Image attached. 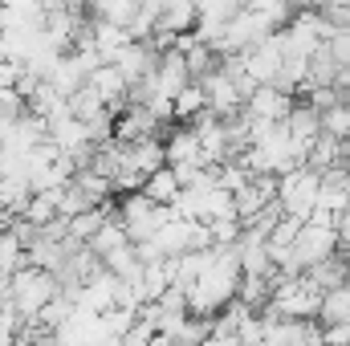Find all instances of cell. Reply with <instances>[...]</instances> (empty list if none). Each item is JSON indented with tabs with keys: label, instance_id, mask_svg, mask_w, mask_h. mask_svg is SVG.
Wrapping results in <instances>:
<instances>
[{
	"label": "cell",
	"instance_id": "10",
	"mask_svg": "<svg viewBox=\"0 0 350 346\" xmlns=\"http://www.w3.org/2000/svg\"><path fill=\"white\" fill-rule=\"evenodd\" d=\"M334 228H338V245H342V249H350V208L338 216V224H334Z\"/></svg>",
	"mask_w": 350,
	"mask_h": 346
},
{
	"label": "cell",
	"instance_id": "5",
	"mask_svg": "<svg viewBox=\"0 0 350 346\" xmlns=\"http://www.w3.org/2000/svg\"><path fill=\"white\" fill-rule=\"evenodd\" d=\"M293 106H297V98L285 94L281 86H257L253 94H249V102H245L241 114L261 118V122H285V118L293 114Z\"/></svg>",
	"mask_w": 350,
	"mask_h": 346
},
{
	"label": "cell",
	"instance_id": "6",
	"mask_svg": "<svg viewBox=\"0 0 350 346\" xmlns=\"http://www.w3.org/2000/svg\"><path fill=\"white\" fill-rule=\"evenodd\" d=\"M163 143H167V168H208L196 127H175Z\"/></svg>",
	"mask_w": 350,
	"mask_h": 346
},
{
	"label": "cell",
	"instance_id": "9",
	"mask_svg": "<svg viewBox=\"0 0 350 346\" xmlns=\"http://www.w3.org/2000/svg\"><path fill=\"white\" fill-rule=\"evenodd\" d=\"M326 330V346H350V322L342 326H322Z\"/></svg>",
	"mask_w": 350,
	"mask_h": 346
},
{
	"label": "cell",
	"instance_id": "1",
	"mask_svg": "<svg viewBox=\"0 0 350 346\" xmlns=\"http://www.w3.org/2000/svg\"><path fill=\"white\" fill-rule=\"evenodd\" d=\"M322 302H326V293L310 281V273H301V277L277 273V285H273V297L265 310L277 318H289V322H318Z\"/></svg>",
	"mask_w": 350,
	"mask_h": 346
},
{
	"label": "cell",
	"instance_id": "7",
	"mask_svg": "<svg viewBox=\"0 0 350 346\" xmlns=\"http://www.w3.org/2000/svg\"><path fill=\"white\" fill-rule=\"evenodd\" d=\"M155 204H163V208H175V200L183 196V183H179V175L172 168H159V172L147 179V187H143Z\"/></svg>",
	"mask_w": 350,
	"mask_h": 346
},
{
	"label": "cell",
	"instance_id": "2",
	"mask_svg": "<svg viewBox=\"0 0 350 346\" xmlns=\"http://www.w3.org/2000/svg\"><path fill=\"white\" fill-rule=\"evenodd\" d=\"M318 191H322V172L301 163L293 172L277 175V208L293 220H310L318 208Z\"/></svg>",
	"mask_w": 350,
	"mask_h": 346
},
{
	"label": "cell",
	"instance_id": "4",
	"mask_svg": "<svg viewBox=\"0 0 350 346\" xmlns=\"http://www.w3.org/2000/svg\"><path fill=\"white\" fill-rule=\"evenodd\" d=\"M167 220H172V208L155 204L147 191H131V196H122V200H118V224L126 228V237H131L135 245L151 241Z\"/></svg>",
	"mask_w": 350,
	"mask_h": 346
},
{
	"label": "cell",
	"instance_id": "3",
	"mask_svg": "<svg viewBox=\"0 0 350 346\" xmlns=\"http://www.w3.org/2000/svg\"><path fill=\"white\" fill-rule=\"evenodd\" d=\"M53 297H62L57 273L37 269V265H25V269L12 273V306L25 314V322H37V314H41Z\"/></svg>",
	"mask_w": 350,
	"mask_h": 346
},
{
	"label": "cell",
	"instance_id": "8",
	"mask_svg": "<svg viewBox=\"0 0 350 346\" xmlns=\"http://www.w3.org/2000/svg\"><path fill=\"white\" fill-rule=\"evenodd\" d=\"M204 110H208V94H204V86H200V82H191V86L179 90V98H175L172 122H196Z\"/></svg>",
	"mask_w": 350,
	"mask_h": 346
}]
</instances>
